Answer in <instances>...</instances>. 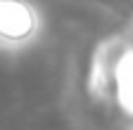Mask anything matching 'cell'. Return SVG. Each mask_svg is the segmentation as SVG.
Here are the masks:
<instances>
[{
    "instance_id": "cell-1",
    "label": "cell",
    "mask_w": 133,
    "mask_h": 130,
    "mask_svg": "<svg viewBox=\"0 0 133 130\" xmlns=\"http://www.w3.org/2000/svg\"><path fill=\"white\" fill-rule=\"evenodd\" d=\"M33 29V16L24 2H9L5 0L2 5V33L7 40H20L29 35Z\"/></svg>"
}]
</instances>
